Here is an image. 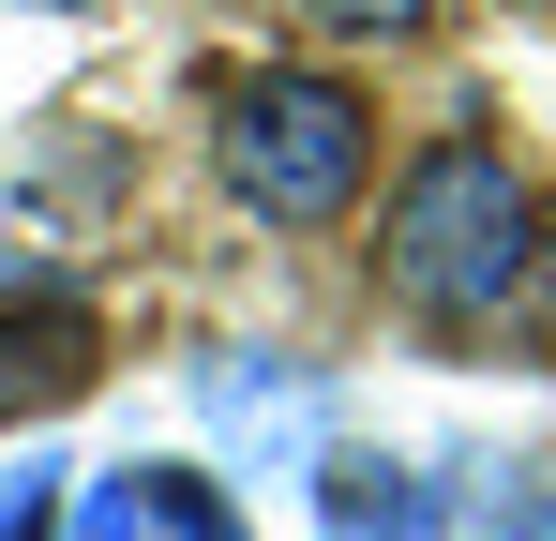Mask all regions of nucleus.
Wrapping results in <instances>:
<instances>
[{
    "instance_id": "nucleus-6",
    "label": "nucleus",
    "mask_w": 556,
    "mask_h": 541,
    "mask_svg": "<svg viewBox=\"0 0 556 541\" xmlns=\"http://www.w3.org/2000/svg\"><path fill=\"white\" fill-rule=\"evenodd\" d=\"M195 391H211L226 437H301V422H316V376H301V361H211Z\"/></svg>"
},
{
    "instance_id": "nucleus-8",
    "label": "nucleus",
    "mask_w": 556,
    "mask_h": 541,
    "mask_svg": "<svg viewBox=\"0 0 556 541\" xmlns=\"http://www.w3.org/2000/svg\"><path fill=\"white\" fill-rule=\"evenodd\" d=\"M301 15H316V30H421L437 0H301Z\"/></svg>"
},
{
    "instance_id": "nucleus-7",
    "label": "nucleus",
    "mask_w": 556,
    "mask_h": 541,
    "mask_svg": "<svg viewBox=\"0 0 556 541\" xmlns=\"http://www.w3.org/2000/svg\"><path fill=\"white\" fill-rule=\"evenodd\" d=\"M0 541H61V466H15V496H0Z\"/></svg>"
},
{
    "instance_id": "nucleus-10",
    "label": "nucleus",
    "mask_w": 556,
    "mask_h": 541,
    "mask_svg": "<svg viewBox=\"0 0 556 541\" xmlns=\"http://www.w3.org/2000/svg\"><path fill=\"white\" fill-rule=\"evenodd\" d=\"M30 15H76V0H30Z\"/></svg>"
},
{
    "instance_id": "nucleus-1",
    "label": "nucleus",
    "mask_w": 556,
    "mask_h": 541,
    "mask_svg": "<svg viewBox=\"0 0 556 541\" xmlns=\"http://www.w3.org/2000/svg\"><path fill=\"white\" fill-rule=\"evenodd\" d=\"M391 301H421V316H496L511 286H527V256H542V211H527V180L496 166L481 136H452V151H421L406 166V196H391Z\"/></svg>"
},
{
    "instance_id": "nucleus-5",
    "label": "nucleus",
    "mask_w": 556,
    "mask_h": 541,
    "mask_svg": "<svg viewBox=\"0 0 556 541\" xmlns=\"http://www.w3.org/2000/svg\"><path fill=\"white\" fill-rule=\"evenodd\" d=\"M452 496L406 481V466H331V541H437Z\"/></svg>"
},
{
    "instance_id": "nucleus-3",
    "label": "nucleus",
    "mask_w": 556,
    "mask_h": 541,
    "mask_svg": "<svg viewBox=\"0 0 556 541\" xmlns=\"http://www.w3.org/2000/svg\"><path fill=\"white\" fill-rule=\"evenodd\" d=\"M61 541H241V512L195 466H105L91 496H61Z\"/></svg>"
},
{
    "instance_id": "nucleus-2",
    "label": "nucleus",
    "mask_w": 556,
    "mask_h": 541,
    "mask_svg": "<svg viewBox=\"0 0 556 541\" xmlns=\"http://www.w3.org/2000/svg\"><path fill=\"white\" fill-rule=\"evenodd\" d=\"M362 90L346 76H226L211 105V166L241 211H271V226H316V211H346L362 196Z\"/></svg>"
},
{
    "instance_id": "nucleus-9",
    "label": "nucleus",
    "mask_w": 556,
    "mask_h": 541,
    "mask_svg": "<svg viewBox=\"0 0 556 541\" xmlns=\"http://www.w3.org/2000/svg\"><path fill=\"white\" fill-rule=\"evenodd\" d=\"M511 541H556V512H527V527H511Z\"/></svg>"
},
{
    "instance_id": "nucleus-4",
    "label": "nucleus",
    "mask_w": 556,
    "mask_h": 541,
    "mask_svg": "<svg viewBox=\"0 0 556 541\" xmlns=\"http://www.w3.org/2000/svg\"><path fill=\"white\" fill-rule=\"evenodd\" d=\"M91 376H105V331L61 301V286L0 301V422H46V406H76Z\"/></svg>"
}]
</instances>
